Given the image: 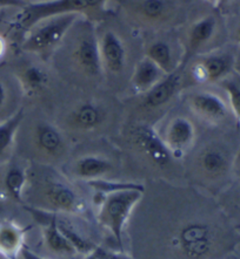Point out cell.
<instances>
[{"instance_id": "obj_32", "label": "cell", "mask_w": 240, "mask_h": 259, "mask_svg": "<svg viewBox=\"0 0 240 259\" xmlns=\"http://www.w3.org/2000/svg\"><path fill=\"white\" fill-rule=\"evenodd\" d=\"M206 2H208L209 4H211V5L214 7H221V6H224L225 4H227L228 2H230V0H206Z\"/></svg>"}, {"instance_id": "obj_5", "label": "cell", "mask_w": 240, "mask_h": 259, "mask_svg": "<svg viewBox=\"0 0 240 259\" xmlns=\"http://www.w3.org/2000/svg\"><path fill=\"white\" fill-rule=\"evenodd\" d=\"M73 59L81 71L90 76H97L101 72V59L99 40L93 28H85L73 50Z\"/></svg>"}, {"instance_id": "obj_31", "label": "cell", "mask_w": 240, "mask_h": 259, "mask_svg": "<svg viewBox=\"0 0 240 259\" xmlns=\"http://www.w3.org/2000/svg\"><path fill=\"white\" fill-rule=\"evenodd\" d=\"M7 100V91L5 84L0 81V110H2L6 105Z\"/></svg>"}, {"instance_id": "obj_25", "label": "cell", "mask_w": 240, "mask_h": 259, "mask_svg": "<svg viewBox=\"0 0 240 259\" xmlns=\"http://www.w3.org/2000/svg\"><path fill=\"white\" fill-rule=\"evenodd\" d=\"M26 174L19 165H11L4 176V187L14 201L23 202L24 189L26 186Z\"/></svg>"}, {"instance_id": "obj_27", "label": "cell", "mask_w": 240, "mask_h": 259, "mask_svg": "<svg viewBox=\"0 0 240 259\" xmlns=\"http://www.w3.org/2000/svg\"><path fill=\"white\" fill-rule=\"evenodd\" d=\"M223 88L228 96L232 112L240 122V86L234 81L223 80Z\"/></svg>"}, {"instance_id": "obj_34", "label": "cell", "mask_w": 240, "mask_h": 259, "mask_svg": "<svg viewBox=\"0 0 240 259\" xmlns=\"http://www.w3.org/2000/svg\"><path fill=\"white\" fill-rule=\"evenodd\" d=\"M84 259H99V257H98L97 252H95V250H93L92 252H88V253L85 254Z\"/></svg>"}, {"instance_id": "obj_20", "label": "cell", "mask_w": 240, "mask_h": 259, "mask_svg": "<svg viewBox=\"0 0 240 259\" xmlns=\"http://www.w3.org/2000/svg\"><path fill=\"white\" fill-rule=\"evenodd\" d=\"M165 74L161 69L151 61L149 58H143L136 64L133 75H132V87L139 94H145L158 83Z\"/></svg>"}, {"instance_id": "obj_17", "label": "cell", "mask_w": 240, "mask_h": 259, "mask_svg": "<svg viewBox=\"0 0 240 259\" xmlns=\"http://www.w3.org/2000/svg\"><path fill=\"white\" fill-rule=\"evenodd\" d=\"M35 141L43 153L50 156H59L65 148V140L55 125L40 122L35 128Z\"/></svg>"}, {"instance_id": "obj_37", "label": "cell", "mask_w": 240, "mask_h": 259, "mask_svg": "<svg viewBox=\"0 0 240 259\" xmlns=\"http://www.w3.org/2000/svg\"><path fill=\"white\" fill-rule=\"evenodd\" d=\"M239 32H240V31H239Z\"/></svg>"}, {"instance_id": "obj_1", "label": "cell", "mask_w": 240, "mask_h": 259, "mask_svg": "<svg viewBox=\"0 0 240 259\" xmlns=\"http://www.w3.org/2000/svg\"><path fill=\"white\" fill-rule=\"evenodd\" d=\"M107 0H46L43 3H28L17 17V25L28 31L39 21L62 14L95 16L105 10Z\"/></svg>"}, {"instance_id": "obj_36", "label": "cell", "mask_w": 240, "mask_h": 259, "mask_svg": "<svg viewBox=\"0 0 240 259\" xmlns=\"http://www.w3.org/2000/svg\"><path fill=\"white\" fill-rule=\"evenodd\" d=\"M238 42L240 44V32H239V34H238Z\"/></svg>"}, {"instance_id": "obj_22", "label": "cell", "mask_w": 240, "mask_h": 259, "mask_svg": "<svg viewBox=\"0 0 240 259\" xmlns=\"http://www.w3.org/2000/svg\"><path fill=\"white\" fill-rule=\"evenodd\" d=\"M25 117L24 109L17 110L13 115L0 122V163L6 157L9 150L12 148V144L16 138L18 129L23 123Z\"/></svg>"}, {"instance_id": "obj_14", "label": "cell", "mask_w": 240, "mask_h": 259, "mask_svg": "<svg viewBox=\"0 0 240 259\" xmlns=\"http://www.w3.org/2000/svg\"><path fill=\"white\" fill-rule=\"evenodd\" d=\"M25 240V230L11 221L0 222V256L17 259L20 256Z\"/></svg>"}, {"instance_id": "obj_10", "label": "cell", "mask_w": 240, "mask_h": 259, "mask_svg": "<svg viewBox=\"0 0 240 259\" xmlns=\"http://www.w3.org/2000/svg\"><path fill=\"white\" fill-rule=\"evenodd\" d=\"M191 109L199 117L209 122L223 121L228 114L227 105L219 95L211 92H199L192 94L188 99Z\"/></svg>"}, {"instance_id": "obj_23", "label": "cell", "mask_w": 240, "mask_h": 259, "mask_svg": "<svg viewBox=\"0 0 240 259\" xmlns=\"http://www.w3.org/2000/svg\"><path fill=\"white\" fill-rule=\"evenodd\" d=\"M146 58L153 61L164 74H169L178 68V66H176L175 55H173L171 46L162 40L151 44L146 51Z\"/></svg>"}, {"instance_id": "obj_33", "label": "cell", "mask_w": 240, "mask_h": 259, "mask_svg": "<svg viewBox=\"0 0 240 259\" xmlns=\"http://www.w3.org/2000/svg\"><path fill=\"white\" fill-rule=\"evenodd\" d=\"M5 50H6V42L3 36H0V58H2L4 53H5Z\"/></svg>"}, {"instance_id": "obj_28", "label": "cell", "mask_w": 240, "mask_h": 259, "mask_svg": "<svg viewBox=\"0 0 240 259\" xmlns=\"http://www.w3.org/2000/svg\"><path fill=\"white\" fill-rule=\"evenodd\" d=\"M95 252H97L99 259H131L127 257L126 254L124 253H117V252H111V251H107L104 249H100V247H95Z\"/></svg>"}, {"instance_id": "obj_15", "label": "cell", "mask_w": 240, "mask_h": 259, "mask_svg": "<svg viewBox=\"0 0 240 259\" xmlns=\"http://www.w3.org/2000/svg\"><path fill=\"white\" fill-rule=\"evenodd\" d=\"M135 14L149 23H161L172 16L176 6L173 0H128Z\"/></svg>"}, {"instance_id": "obj_12", "label": "cell", "mask_w": 240, "mask_h": 259, "mask_svg": "<svg viewBox=\"0 0 240 259\" xmlns=\"http://www.w3.org/2000/svg\"><path fill=\"white\" fill-rule=\"evenodd\" d=\"M101 65L112 73H120L124 71L126 64V51L119 35L113 31L104 33L99 40Z\"/></svg>"}, {"instance_id": "obj_3", "label": "cell", "mask_w": 240, "mask_h": 259, "mask_svg": "<svg viewBox=\"0 0 240 259\" xmlns=\"http://www.w3.org/2000/svg\"><path fill=\"white\" fill-rule=\"evenodd\" d=\"M78 18V14H62L39 21L26 31L21 47L28 53L38 54L44 59L50 57Z\"/></svg>"}, {"instance_id": "obj_7", "label": "cell", "mask_w": 240, "mask_h": 259, "mask_svg": "<svg viewBox=\"0 0 240 259\" xmlns=\"http://www.w3.org/2000/svg\"><path fill=\"white\" fill-rule=\"evenodd\" d=\"M173 158L182 157L195 140V128L188 118L177 116L169 121L165 135L161 136Z\"/></svg>"}, {"instance_id": "obj_16", "label": "cell", "mask_w": 240, "mask_h": 259, "mask_svg": "<svg viewBox=\"0 0 240 259\" xmlns=\"http://www.w3.org/2000/svg\"><path fill=\"white\" fill-rule=\"evenodd\" d=\"M105 118V112L94 102H84L70 114L68 122L72 127L83 132L97 129Z\"/></svg>"}, {"instance_id": "obj_18", "label": "cell", "mask_w": 240, "mask_h": 259, "mask_svg": "<svg viewBox=\"0 0 240 259\" xmlns=\"http://www.w3.org/2000/svg\"><path fill=\"white\" fill-rule=\"evenodd\" d=\"M198 162L205 175L220 177L230 168V155L219 146H209L199 155Z\"/></svg>"}, {"instance_id": "obj_26", "label": "cell", "mask_w": 240, "mask_h": 259, "mask_svg": "<svg viewBox=\"0 0 240 259\" xmlns=\"http://www.w3.org/2000/svg\"><path fill=\"white\" fill-rule=\"evenodd\" d=\"M57 225L61 234L66 237V239L72 244L73 247H75L77 253L79 252V253L86 254L95 250V247L97 246H95L93 243H91L90 240H87L85 237L78 234V232H77L73 228L68 227V225H66L65 223H62L61 221H57Z\"/></svg>"}, {"instance_id": "obj_9", "label": "cell", "mask_w": 240, "mask_h": 259, "mask_svg": "<svg viewBox=\"0 0 240 259\" xmlns=\"http://www.w3.org/2000/svg\"><path fill=\"white\" fill-rule=\"evenodd\" d=\"M233 67V59L228 54H210L199 59L192 67V75L199 82L223 81Z\"/></svg>"}, {"instance_id": "obj_30", "label": "cell", "mask_w": 240, "mask_h": 259, "mask_svg": "<svg viewBox=\"0 0 240 259\" xmlns=\"http://www.w3.org/2000/svg\"><path fill=\"white\" fill-rule=\"evenodd\" d=\"M20 258L21 259H46V258H44L42 256H39L38 253L33 252L32 250H29L28 247H26V246H24L23 250H21Z\"/></svg>"}, {"instance_id": "obj_24", "label": "cell", "mask_w": 240, "mask_h": 259, "mask_svg": "<svg viewBox=\"0 0 240 259\" xmlns=\"http://www.w3.org/2000/svg\"><path fill=\"white\" fill-rule=\"evenodd\" d=\"M20 82L25 92H27V93H39L49 83V74L39 66L29 65L21 71Z\"/></svg>"}, {"instance_id": "obj_8", "label": "cell", "mask_w": 240, "mask_h": 259, "mask_svg": "<svg viewBox=\"0 0 240 259\" xmlns=\"http://www.w3.org/2000/svg\"><path fill=\"white\" fill-rule=\"evenodd\" d=\"M44 199L52 210L66 213H76L84 209V203L75 189L60 181H51L44 188Z\"/></svg>"}, {"instance_id": "obj_6", "label": "cell", "mask_w": 240, "mask_h": 259, "mask_svg": "<svg viewBox=\"0 0 240 259\" xmlns=\"http://www.w3.org/2000/svg\"><path fill=\"white\" fill-rule=\"evenodd\" d=\"M134 141L139 149L157 165H168L173 160L164 140L151 125H138L134 129Z\"/></svg>"}, {"instance_id": "obj_19", "label": "cell", "mask_w": 240, "mask_h": 259, "mask_svg": "<svg viewBox=\"0 0 240 259\" xmlns=\"http://www.w3.org/2000/svg\"><path fill=\"white\" fill-rule=\"evenodd\" d=\"M112 163L105 157L87 155L78 158L73 165V174L77 177L90 181L100 180L102 176L112 171Z\"/></svg>"}, {"instance_id": "obj_4", "label": "cell", "mask_w": 240, "mask_h": 259, "mask_svg": "<svg viewBox=\"0 0 240 259\" xmlns=\"http://www.w3.org/2000/svg\"><path fill=\"white\" fill-rule=\"evenodd\" d=\"M177 244L187 259H206L213 252L216 237L210 225L192 222L180 229Z\"/></svg>"}, {"instance_id": "obj_35", "label": "cell", "mask_w": 240, "mask_h": 259, "mask_svg": "<svg viewBox=\"0 0 240 259\" xmlns=\"http://www.w3.org/2000/svg\"><path fill=\"white\" fill-rule=\"evenodd\" d=\"M43 2H46V0H32V3H43Z\"/></svg>"}, {"instance_id": "obj_2", "label": "cell", "mask_w": 240, "mask_h": 259, "mask_svg": "<svg viewBox=\"0 0 240 259\" xmlns=\"http://www.w3.org/2000/svg\"><path fill=\"white\" fill-rule=\"evenodd\" d=\"M143 192V186L130 184L125 188L106 192V196L102 198L98 220L119 244L123 240L125 224L136 203L142 199Z\"/></svg>"}, {"instance_id": "obj_21", "label": "cell", "mask_w": 240, "mask_h": 259, "mask_svg": "<svg viewBox=\"0 0 240 259\" xmlns=\"http://www.w3.org/2000/svg\"><path fill=\"white\" fill-rule=\"evenodd\" d=\"M44 239H45V244L49 247V250L55 254L71 257L77 253L72 244L66 239V237L59 230L55 218H51L49 223L46 224L45 229H44Z\"/></svg>"}, {"instance_id": "obj_11", "label": "cell", "mask_w": 240, "mask_h": 259, "mask_svg": "<svg viewBox=\"0 0 240 259\" xmlns=\"http://www.w3.org/2000/svg\"><path fill=\"white\" fill-rule=\"evenodd\" d=\"M182 71L183 68L178 67L175 72L165 74L158 83L144 94L143 105L146 108H158L167 103L179 91L182 84Z\"/></svg>"}, {"instance_id": "obj_29", "label": "cell", "mask_w": 240, "mask_h": 259, "mask_svg": "<svg viewBox=\"0 0 240 259\" xmlns=\"http://www.w3.org/2000/svg\"><path fill=\"white\" fill-rule=\"evenodd\" d=\"M28 3L25 0H0V9L4 7H17V9H24Z\"/></svg>"}, {"instance_id": "obj_13", "label": "cell", "mask_w": 240, "mask_h": 259, "mask_svg": "<svg viewBox=\"0 0 240 259\" xmlns=\"http://www.w3.org/2000/svg\"><path fill=\"white\" fill-rule=\"evenodd\" d=\"M216 29L217 20L212 16L201 18L200 20H198L197 23L191 26L187 36V48L185 55L183 57L182 65L179 66L180 68L185 67L190 59L213 38Z\"/></svg>"}]
</instances>
